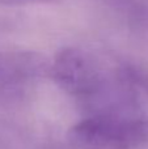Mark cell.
<instances>
[{"mask_svg":"<svg viewBox=\"0 0 148 149\" xmlns=\"http://www.w3.org/2000/svg\"><path fill=\"white\" fill-rule=\"evenodd\" d=\"M114 73H108L93 55L79 47L62 49L50 65V77L63 92L79 100L81 106L98 95Z\"/></svg>","mask_w":148,"mask_h":149,"instance_id":"2","label":"cell"},{"mask_svg":"<svg viewBox=\"0 0 148 149\" xmlns=\"http://www.w3.org/2000/svg\"><path fill=\"white\" fill-rule=\"evenodd\" d=\"M118 72L136 92L140 90L148 94V70L135 63L125 62L118 67Z\"/></svg>","mask_w":148,"mask_h":149,"instance_id":"4","label":"cell"},{"mask_svg":"<svg viewBox=\"0 0 148 149\" xmlns=\"http://www.w3.org/2000/svg\"><path fill=\"white\" fill-rule=\"evenodd\" d=\"M54 1H57V0H0V7L17 8V7H26V5L47 4V3H54Z\"/></svg>","mask_w":148,"mask_h":149,"instance_id":"5","label":"cell"},{"mask_svg":"<svg viewBox=\"0 0 148 149\" xmlns=\"http://www.w3.org/2000/svg\"><path fill=\"white\" fill-rule=\"evenodd\" d=\"M51 62L31 50L0 47V106L16 107L50 77Z\"/></svg>","mask_w":148,"mask_h":149,"instance_id":"3","label":"cell"},{"mask_svg":"<svg viewBox=\"0 0 148 149\" xmlns=\"http://www.w3.org/2000/svg\"><path fill=\"white\" fill-rule=\"evenodd\" d=\"M148 140V122L139 114L87 115L67 132L71 149H138Z\"/></svg>","mask_w":148,"mask_h":149,"instance_id":"1","label":"cell"}]
</instances>
